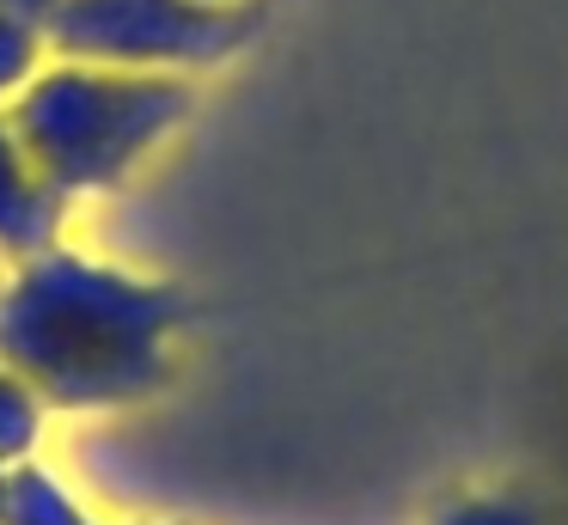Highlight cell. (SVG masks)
<instances>
[{"mask_svg": "<svg viewBox=\"0 0 568 525\" xmlns=\"http://www.w3.org/2000/svg\"><path fill=\"white\" fill-rule=\"evenodd\" d=\"M68 226V195H55L38 178L31 153L19 147L13 122L0 110V263H31V256L55 251Z\"/></svg>", "mask_w": 568, "mask_h": 525, "instance_id": "277c9868", "label": "cell"}, {"mask_svg": "<svg viewBox=\"0 0 568 525\" xmlns=\"http://www.w3.org/2000/svg\"><path fill=\"white\" fill-rule=\"evenodd\" d=\"M43 68H50V43H43V31L19 24L13 12H0V110L13 104Z\"/></svg>", "mask_w": 568, "mask_h": 525, "instance_id": "52a82bcc", "label": "cell"}, {"mask_svg": "<svg viewBox=\"0 0 568 525\" xmlns=\"http://www.w3.org/2000/svg\"><path fill=\"white\" fill-rule=\"evenodd\" d=\"M0 525H87V519H80V501L26 458L7 471V519Z\"/></svg>", "mask_w": 568, "mask_h": 525, "instance_id": "5b68a950", "label": "cell"}, {"mask_svg": "<svg viewBox=\"0 0 568 525\" xmlns=\"http://www.w3.org/2000/svg\"><path fill=\"white\" fill-rule=\"evenodd\" d=\"M55 7H62V0H0V12H13L19 24H31V31H43V24L55 19Z\"/></svg>", "mask_w": 568, "mask_h": 525, "instance_id": "9c48e42d", "label": "cell"}, {"mask_svg": "<svg viewBox=\"0 0 568 525\" xmlns=\"http://www.w3.org/2000/svg\"><path fill=\"white\" fill-rule=\"evenodd\" d=\"M251 37L245 7L202 0H62L43 24L50 61H87L116 73H196Z\"/></svg>", "mask_w": 568, "mask_h": 525, "instance_id": "3957f363", "label": "cell"}, {"mask_svg": "<svg viewBox=\"0 0 568 525\" xmlns=\"http://www.w3.org/2000/svg\"><path fill=\"white\" fill-rule=\"evenodd\" d=\"M202 7H245V0H202Z\"/></svg>", "mask_w": 568, "mask_h": 525, "instance_id": "8fae6325", "label": "cell"}, {"mask_svg": "<svg viewBox=\"0 0 568 525\" xmlns=\"http://www.w3.org/2000/svg\"><path fill=\"white\" fill-rule=\"evenodd\" d=\"M178 317V287L55 244L0 281V366L43 403L111 410L165 378Z\"/></svg>", "mask_w": 568, "mask_h": 525, "instance_id": "6da1fadb", "label": "cell"}, {"mask_svg": "<svg viewBox=\"0 0 568 525\" xmlns=\"http://www.w3.org/2000/svg\"><path fill=\"white\" fill-rule=\"evenodd\" d=\"M43 410H50V403H43L19 373L0 366V471H13V464L31 458V446H38V434H43Z\"/></svg>", "mask_w": 568, "mask_h": 525, "instance_id": "8992f818", "label": "cell"}, {"mask_svg": "<svg viewBox=\"0 0 568 525\" xmlns=\"http://www.w3.org/2000/svg\"><path fill=\"white\" fill-rule=\"evenodd\" d=\"M0 519H7V471H0Z\"/></svg>", "mask_w": 568, "mask_h": 525, "instance_id": "30bf717a", "label": "cell"}, {"mask_svg": "<svg viewBox=\"0 0 568 525\" xmlns=\"http://www.w3.org/2000/svg\"><path fill=\"white\" fill-rule=\"evenodd\" d=\"M184 73H116L87 61H50L7 104L19 147L55 195H111L184 129Z\"/></svg>", "mask_w": 568, "mask_h": 525, "instance_id": "7a4b0ae2", "label": "cell"}, {"mask_svg": "<svg viewBox=\"0 0 568 525\" xmlns=\"http://www.w3.org/2000/svg\"><path fill=\"white\" fill-rule=\"evenodd\" d=\"M434 525H544L526 501H507V495H465L453 507H440Z\"/></svg>", "mask_w": 568, "mask_h": 525, "instance_id": "ba28073f", "label": "cell"}, {"mask_svg": "<svg viewBox=\"0 0 568 525\" xmlns=\"http://www.w3.org/2000/svg\"><path fill=\"white\" fill-rule=\"evenodd\" d=\"M0 281H7V263H0Z\"/></svg>", "mask_w": 568, "mask_h": 525, "instance_id": "7c38bea8", "label": "cell"}]
</instances>
